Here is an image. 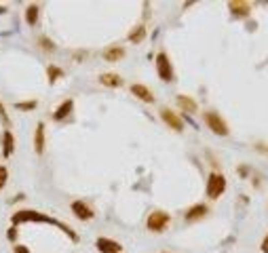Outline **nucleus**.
I'll return each mask as SVG.
<instances>
[{
	"mask_svg": "<svg viewBox=\"0 0 268 253\" xmlns=\"http://www.w3.org/2000/svg\"><path fill=\"white\" fill-rule=\"evenodd\" d=\"M13 219V226H19V224H23V222H45V224H55V226H59L62 230H66L68 232V236L72 238V241H78V236L70 230L68 226H64V224H59V222H55L53 217H49V215H42V213H38V211H27V209H21V211H17L15 215L11 217Z\"/></svg>",
	"mask_w": 268,
	"mask_h": 253,
	"instance_id": "f257e3e1",
	"label": "nucleus"
},
{
	"mask_svg": "<svg viewBox=\"0 0 268 253\" xmlns=\"http://www.w3.org/2000/svg\"><path fill=\"white\" fill-rule=\"evenodd\" d=\"M203 118H205V124L209 126V131L214 135H218V137H228L230 135V129H228L226 120H224L216 110H207L203 114Z\"/></svg>",
	"mask_w": 268,
	"mask_h": 253,
	"instance_id": "f03ea898",
	"label": "nucleus"
},
{
	"mask_svg": "<svg viewBox=\"0 0 268 253\" xmlns=\"http://www.w3.org/2000/svg\"><path fill=\"white\" fill-rule=\"evenodd\" d=\"M207 196L211 201H216L220 199V196L226 192V177H224L220 171H214V173H209L207 177V188H205Z\"/></svg>",
	"mask_w": 268,
	"mask_h": 253,
	"instance_id": "7ed1b4c3",
	"label": "nucleus"
},
{
	"mask_svg": "<svg viewBox=\"0 0 268 253\" xmlns=\"http://www.w3.org/2000/svg\"><path fill=\"white\" fill-rule=\"evenodd\" d=\"M169 224H171V215H169L167 211H163V209H157V211H152V213L148 215L146 228L150 232H165L169 228Z\"/></svg>",
	"mask_w": 268,
	"mask_h": 253,
	"instance_id": "20e7f679",
	"label": "nucleus"
},
{
	"mask_svg": "<svg viewBox=\"0 0 268 253\" xmlns=\"http://www.w3.org/2000/svg\"><path fill=\"white\" fill-rule=\"evenodd\" d=\"M157 74L163 82H171L175 78V72H173V66L169 61V55L165 51H161L157 55Z\"/></svg>",
	"mask_w": 268,
	"mask_h": 253,
	"instance_id": "39448f33",
	"label": "nucleus"
},
{
	"mask_svg": "<svg viewBox=\"0 0 268 253\" xmlns=\"http://www.w3.org/2000/svg\"><path fill=\"white\" fill-rule=\"evenodd\" d=\"M161 118H163V122L167 126H171L173 131H177V133L184 131V120H182L180 114H177V112H173L171 108H161Z\"/></svg>",
	"mask_w": 268,
	"mask_h": 253,
	"instance_id": "423d86ee",
	"label": "nucleus"
},
{
	"mask_svg": "<svg viewBox=\"0 0 268 253\" xmlns=\"http://www.w3.org/2000/svg\"><path fill=\"white\" fill-rule=\"evenodd\" d=\"M70 209H72V213L80 219V222H89V219H93V209L87 205V203H82V201H74L72 205H70Z\"/></svg>",
	"mask_w": 268,
	"mask_h": 253,
	"instance_id": "0eeeda50",
	"label": "nucleus"
},
{
	"mask_svg": "<svg viewBox=\"0 0 268 253\" xmlns=\"http://www.w3.org/2000/svg\"><path fill=\"white\" fill-rule=\"evenodd\" d=\"M131 93L137 97L139 102H144V104H154V93L146 87V84H142V82L131 84Z\"/></svg>",
	"mask_w": 268,
	"mask_h": 253,
	"instance_id": "6e6552de",
	"label": "nucleus"
},
{
	"mask_svg": "<svg viewBox=\"0 0 268 253\" xmlns=\"http://www.w3.org/2000/svg\"><path fill=\"white\" fill-rule=\"evenodd\" d=\"M95 247H97V251H100V253H121V251H123L121 243L112 241V238H106V236H100V238H97Z\"/></svg>",
	"mask_w": 268,
	"mask_h": 253,
	"instance_id": "1a4fd4ad",
	"label": "nucleus"
},
{
	"mask_svg": "<svg viewBox=\"0 0 268 253\" xmlns=\"http://www.w3.org/2000/svg\"><path fill=\"white\" fill-rule=\"evenodd\" d=\"M209 215V207L207 205H203V203H199V205H194V207H190L188 211H186V222H199V219H203V217H207Z\"/></svg>",
	"mask_w": 268,
	"mask_h": 253,
	"instance_id": "9d476101",
	"label": "nucleus"
},
{
	"mask_svg": "<svg viewBox=\"0 0 268 253\" xmlns=\"http://www.w3.org/2000/svg\"><path fill=\"white\" fill-rule=\"evenodd\" d=\"M13 152H15V135H13V131L5 129V133H3V159H11Z\"/></svg>",
	"mask_w": 268,
	"mask_h": 253,
	"instance_id": "9b49d317",
	"label": "nucleus"
},
{
	"mask_svg": "<svg viewBox=\"0 0 268 253\" xmlns=\"http://www.w3.org/2000/svg\"><path fill=\"white\" fill-rule=\"evenodd\" d=\"M45 146H47L45 122H38L36 124V131H34V150H36V154H45Z\"/></svg>",
	"mask_w": 268,
	"mask_h": 253,
	"instance_id": "f8f14e48",
	"label": "nucleus"
},
{
	"mask_svg": "<svg viewBox=\"0 0 268 253\" xmlns=\"http://www.w3.org/2000/svg\"><path fill=\"white\" fill-rule=\"evenodd\" d=\"M100 84H104L108 89H118V87H123V78L116 72H104V74H100Z\"/></svg>",
	"mask_w": 268,
	"mask_h": 253,
	"instance_id": "ddd939ff",
	"label": "nucleus"
},
{
	"mask_svg": "<svg viewBox=\"0 0 268 253\" xmlns=\"http://www.w3.org/2000/svg\"><path fill=\"white\" fill-rule=\"evenodd\" d=\"M228 9L234 17H247L251 13V7H249V3H245V0H232L228 5Z\"/></svg>",
	"mask_w": 268,
	"mask_h": 253,
	"instance_id": "4468645a",
	"label": "nucleus"
},
{
	"mask_svg": "<svg viewBox=\"0 0 268 253\" xmlns=\"http://www.w3.org/2000/svg\"><path fill=\"white\" fill-rule=\"evenodd\" d=\"M72 110H74V100L62 102V106L53 112V120H66L70 114H72Z\"/></svg>",
	"mask_w": 268,
	"mask_h": 253,
	"instance_id": "2eb2a0df",
	"label": "nucleus"
},
{
	"mask_svg": "<svg viewBox=\"0 0 268 253\" xmlns=\"http://www.w3.org/2000/svg\"><path fill=\"white\" fill-rule=\"evenodd\" d=\"M177 106L184 110L186 114H196V110H199V104L188 95H177Z\"/></svg>",
	"mask_w": 268,
	"mask_h": 253,
	"instance_id": "dca6fc26",
	"label": "nucleus"
},
{
	"mask_svg": "<svg viewBox=\"0 0 268 253\" xmlns=\"http://www.w3.org/2000/svg\"><path fill=\"white\" fill-rule=\"evenodd\" d=\"M123 57H125V49H123V47H118V45L108 47V49L104 51V59H106V61H110V64L121 61Z\"/></svg>",
	"mask_w": 268,
	"mask_h": 253,
	"instance_id": "f3484780",
	"label": "nucleus"
},
{
	"mask_svg": "<svg viewBox=\"0 0 268 253\" xmlns=\"http://www.w3.org/2000/svg\"><path fill=\"white\" fill-rule=\"evenodd\" d=\"M23 17H25V23L27 25H36L38 23V17H40V7L38 5H27Z\"/></svg>",
	"mask_w": 268,
	"mask_h": 253,
	"instance_id": "a211bd4d",
	"label": "nucleus"
},
{
	"mask_svg": "<svg viewBox=\"0 0 268 253\" xmlns=\"http://www.w3.org/2000/svg\"><path fill=\"white\" fill-rule=\"evenodd\" d=\"M127 38H129V42H133V45H139V42L146 38V25L144 23H137L133 30L127 34Z\"/></svg>",
	"mask_w": 268,
	"mask_h": 253,
	"instance_id": "6ab92c4d",
	"label": "nucleus"
},
{
	"mask_svg": "<svg viewBox=\"0 0 268 253\" xmlns=\"http://www.w3.org/2000/svg\"><path fill=\"white\" fill-rule=\"evenodd\" d=\"M36 45H38V49H40L42 53H47V55L55 53V42H53L49 36H38V38H36Z\"/></svg>",
	"mask_w": 268,
	"mask_h": 253,
	"instance_id": "aec40b11",
	"label": "nucleus"
},
{
	"mask_svg": "<svg viewBox=\"0 0 268 253\" xmlns=\"http://www.w3.org/2000/svg\"><path fill=\"white\" fill-rule=\"evenodd\" d=\"M47 76H49V84H55V80H59L64 76V70L59 66H47Z\"/></svg>",
	"mask_w": 268,
	"mask_h": 253,
	"instance_id": "412c9836",
	"label": "nucleus"
},
{
	"mask_svg": "<svg viewBox=\"0 0 268 253\" xmlns=\"http://www.w3.org/2000/svg\"><path fill=\"white\" fill-rule=\"evenodd\" d=\"M7 181H9V169L5 165H0V190L7 186Z\"/></svg>",
	"mask_w": 268,
	"mask_h": 253,
	"instance_id": "4be33fe9",
	"label": "nucleus"
},
{
	"mask_svg": "<svg viewBox=\"0 0 268 253\" xmlns=\"http://www.w3.org/2000/svg\"><path fill=\"white\" fill-rule=\"evenodd\" d=\"M0 122H3L5 126H9V124H11V118H9V114H7V108H5L3 100H0Z\"/></svg>",
	"mask_w": 268,
	"mask_h": 253,
	"instance_id": "5701e85b",
	"label": "nucleus"
},
{
	"mask_svg": "<svg viewBox=\"0 0 268 253\" xmlns=\"http://www.w3.org/2000/svg\"><path fill=\"white\" fill-rule=\"evenodd\" d=\"M36 106H38V104H36L34 100H30L27 104H15V108H17V110H23V112H25V110H34Z\"/></svg>",
	"mask_w": 268,
	"mask_h": 253,
	"instance_id": "b1692460",
	"label": "nucleus"
},
{
	"mask_svg": "<svg viewBox=\"0 0 268 253\" xmlns=\"http://www.w3.org/2000/svg\"><path fill=\"white\" fill-rule=\"evenodd\" d=\"M7 238H9V241H15V238H17V226H11L7 230Z\"/></svg>",
	"mask_w": 268,
	"mask_h": 253,
	"instance_id": "393cba45",
	"label": "nucleus"
},
{
	"mask_svg": "<svg viewBox=\"0 0 268 253\" xmlns=\"http://www.w3.org/2000/svg\"><path fill=\"white\" fill-rule=\"evenodd\" d=\"M260 251H262V253H268V232H266V236L262 238V245H260Z\"/></svg>",
	"mask_w": 268,
	"mask_h": 253,
	"instance_id": "a878e982",
	"label": "nucleus"
},
{
	"mask_svg": "<svg viewBox=\"0 0 268 253\" xmlns=\"http://www.w3.org/2000/svg\"><path fill=\"white\" fill-rule=\"evenodd\" d=\"M15 253H30V249H27L25 245H17L15 247Z\"/></svg>",
	"mask_w": 268,
	"mask_h": 253,
	"instance_id": "bb28decb",
	"label": "nucleus"
},
{
	"mask_svg": "<svg viewBox=\"0 0 268 253\" xmlns=\"http://www.w3.org/2000/svg\"><path fill=\"white\" fill-rule=\"evenodd\" d=\"M5 13H7V7H5V5H0V15H5Z\"/></svg>",
	"mask_w": 268,
	"mask_h": 253,
	"instance_id": "cd10ccee",
	"label": "nucleus"
},
{
	"mask_svg": "<svg viewBox=\"0 0 268 253\" xmlns=\"http://www.w3.org/2000/svg\"><path fill=\"white\" fill-rule=\"evenodd\" d=\"M163 253H167V251H163Z\"/></svg>",
	"mask_w": 268,
	"mask_h": 253,
	"instance_id": "c85d7f7f",
	"label": "nucleus"
}]
</instances>
